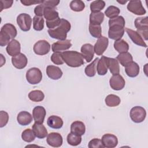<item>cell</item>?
<instances>
[{
  "label": "cell",
  "instance_id": "5b68a950",
  "mask_svg": "<svg viewBox=\"0 0 148 148\" xmlns=\"http://www.w3.org/2000/svg\"><path fill=\"white\" fill-rule=\"evenodd\" d=\"M26 79L27 82L31 84H38L42 79V72L38 68H31L26 73Z\"/></svg>",
  "mask_w": 148,
  "mask_h": 148
},
{
  "label": "cell",
  "instance_id": "9c48e42d",
  "mask_svg": "<svg viewBox=\"0 0 148 148\" xmlns=\"http://www.w3.org/2000/svg\"><path fill=\"white\" fill-rule=\"evenodd\" d=\"M109 27V38L115 40L121 39L124 34V27L120 25H112Z\"/></svg>",
  "mask_w": 148,
  "mask_h": 148
},
{
  "label": "cell",
  "instance_id": "ab89813d",
  "mask_svg": "<svg viewBox=\"0 0 148 148\" xmlns=\"http://www.w3.org/2000/svg\"><path fill=\"white\" fill-rule=\"evenodd\" d=\"M70 8L74 12H82L85 8V4L83 1L80 0L72 1L70 3Z\"/></svg>",
  "mask_w": 148,
  "mask_h": 148
},
{
  "label": "cell",
  "instance_id": "d4e9b609",
  "mask_svg": "<svg viewBox=\"0 0 148 148\" xmlns=\"http://www.w3.org/2000/svg\"><path fill=\"white\" fill-rule=\"evenodd\" d=\"M71 132L80 136L83 135L86 132L84 124L80 121H73L71 125Z\"/></svg>",
  "mask_w": 148,
  "mask_h": 148
},
{
  "label": "cell",
  "instance_id": "e0dca14e",
  "mask_svg": "<svg viewBox=\"0 0 148 148\" xmlns=\"http://www.w3.org/2000/svg\"><path fill=\"white\" fill-rule=\"evenodd\" d=\"M46 114V111L43 106H35L32 110V116L35 123L43 124Z\"/></svg>",
  "mask_w": 148,
  "mask_h": 148
},
{
  "label": "cell",
  "instance_id": "cb8c5ba5",
  "mask_svg": "<svg viewBox=\"0 0 148 148\" xmlns=\"http://www.w3.org/2000/svg\"><path fill=\"white\" fill-rule=\"evenodd\" d=\"M64 122L62 119L57 116L52 115L48 117L47 124L49 127L53 129H60L63 125Z\"/></svg>",
  "mask_w": 148,
  "mask_h": 148
},
{
  "label": "cell",
  "instance_id": "f5cc1de1",
  "mask_svg": "<svg viewBox=\"0 0 148 148\" xmlns=\"http://www.w3.org/2000/svg\"><path fill=\"white\" fill-rule=\"evenodd\" d=\"M43 1H31V0H24V1H20L21 3L24 5V6H31L32 5H35V4H40Z\"/></svg>",
  "mask_w": 148,
  "mask_h": 148
},
{
  "label": "cell",
  "instance_id": "d590c367",
  "mask_svg": "<svg viewBox=\"0 0 148 148\" xmlns=\"http://www.w3.org/2000/svg\"><path fill=\"white\" fill-rule=\"evenodd\" d=\"M66 140L69 145L73 146H76L80 144L82 142V136L71 132L67 135Z\"/></svg>",
  "mask_w": 148,
  "mask_h": 148
},
{
  "label": "cell",
  "instance_id": "db71d44e",
  "mask_svg": "<svg viewBox=\"0 0 148 148\" xmlns=\"http://www.w3.org/2000/svg\"><path fill=\"white\" fill-rule=\"evenodd\" d=\"M1 65L2 64V61L3 62V64H5V62H6V60H5V58L3 56V55L2 54H1Z\"/></svg>",
  "mask_w": 148,
  "mask_h": 148
},
{
  "label": "cell",
  "instance_id": "1f68e13d",
  "mask_svg": "<svg viewBox=\"0 0 148 148\" xmlns=\"http://www.w3.org/2000/svg\"><path fill=\"white\" fill-rule=\"evenodd\" d=\"M106 105L109 107H116L121 102L120 97L114 94H109L105 99Z\"/></svg>",
  "mask_w": 148,
  "mask_h": 148
},
{
  "label": "cell",
  "instance_id": "836d02e7",
  "mask_svg": "<svg viewBox=\"0 0 148 148\" xmlns=\"http://www.w3.org/2000/svg\"><path fill=\"white\" fill-rule=\"evenodd\" d=\"M28 98L31 101L33 102H41L45 98V94L40 90H32L28 94Z\"/></svg>",
  "mask_w": 148,
  "mask_h": 148
},
{
  "label": "cell",
  "instance_id": "74e56055",
  "mask_svg": "<svg viewBox=\"0 0 148 148\" xmlns=\"http://www.w3.org/2000/svg\"><path fill=\"white\" fill-rule=\"evenodd\" d=\"M88 29L91 35L95 38H99L102 36L101 25H92L90 24Z\"/></svg>",
  "mask_w": 148,
  "mask_h": 148
},
{
  "label": "cell",
  "instance_id": "4fadbf2b",
  "mask_svg": "<svg viewBox=\"0 0 148 148\" xmlns=\"http://www.w3.org/2000/svg\"><path fill=\"white\" fill-rule=\"evenodd\" d=\"M125 31L127 34H128L130 38L132 40L133 43L136 44V45H138L139 46H142L143 47H147V45L143 40V39L142 38V36L139 35V33H138L137 31H134L133 29H131L128 28H125Z\"/></svg>",
  "mask_w": 148,
  "mask_h": 148
},
{
  "label": "cell",
  "instance_id": "7c38bea8",
  "mask_svg": "<svg viewBox=\"0 0 148 148\" xmlns=\"http://www.w3.org/2000/svg\"><path fill=\"white\" fill-rule=\"evenodd\" d=\"M46 142L51 147H59L62 145L63 139L60 134L58 132H50L47 136Z\"/></svg>",
  "mask_w": 148,
  "mask_h": 148
},
{
  "label": "cell",
  "instance_id": "4dcf8cb0",
  "mask_svg": "<svg viewBox=\"0 0 148 148\" xmlns=\"http://www.w3.org/2000/svg\"><path fill=\"white\" fill-rule=\"evenodd\" d=\"M116 60L123 66H125L128 63L133 61V58H132V55L128 51L125 52V53H120L117 56Z\"/></svg>",
  "mask_w": 148,
  "mask_h": 148
},
{
  "label": "cell",
  "instance_id": "2e32d148",
  "mask_svg": "<svg viewBox=\"0 0 148 148\" xmlns=\"http://www.w3.org/2000/svg\"><path fill=\"white\" fill-rule=\"evenodd\" d=\"M27 58L23 53H20L18 55L12 57V63L17 69H21L24 68L27 66Z\"/></svg>",
  "mask_w": 148,
  "mask_h": 148
},
{
  "label": "cell",
  "instance_id": "f35d334b",
  "mask_svg": "<svg viewBox=\"0 0 148 148\" xmlns=\"http://www.w3.org/2000/svg\"><path fill=\"white\" fill-rule=\"evenodd\" d=\"M105 6V2L103 1L97 0L92 1L90 5L91 12H99Z\"/></svg>",
  "mask_w": 148,
  "mask_h": 148
},
{
  "label": "cell",
  "instance_id": "6da1fadb",
  "mask_svg": "<svg viewBox=\"0 0 148 148\" xmlns=\"http://www.w3.org/2000/svg\"><path fill=\"white\" fill-rule=\"evenodd\" d=\"M71 28V23L64 18L61 19L60 24L55 28L49 29L47 32L49 36L59 40H66L67 33L70 31Z\"/></svg>",
  "mask_w": 148,
  "mask_h": 148
},
{
  "label": "cell",
  "instance_id": "3957f363",
  "mask_svg": "<svg viewBox=\"0 0 148 148\" xmlns=\"http://www.w3.org/2000/svg\"><path fill=\"white\" fill-rule=\"evenodd\" d=\"M138 33L146 40L148 39V17H137L134 21Z\"/></svg>",
  "mask_w": 148,
  "mask_h": 148
},
{
  "label": "cell",
  "instance_id": "f1b7e54d",
  "mask_svg": "<svg viewBox=\"0 0 148 148\" xmlns=\"http://www.w3.org/2000/svg\"><path fill=\"white\" fill-rule=\"evenodd\" d=\"M43 16L46 20L50 21L54 20L59 17L58 13L56 10L55 8H45L43 13Z\"/></svg>",
  "mask_w": 148,
  "mask_h": 148
},
{
  "label": "cell",
  "instance_id": "277c9868",
  "mask_svg": "<svg viewBox=\"0 0 148 148\" xmlns=\"http://www.w3.org/2000/svg\"><path fill=\"white\" fill-rule=\"evenodd\" d=\"M130 116L132 121L140 123L145 120L146 116V111L143 107L136 106L131 109Z\"/></svg>",
  "mask_w": 148,
  "mask_h": 148
},
{
  "label": "cell",
  "instance_id": "816d5d0a",
  "mask_svg": "<svg viewBox=\"0 0 148 148\" xmlns=\"http://www.w3.org/2000/svg\"><path fill=\"white\" fill-rule=\"evenodd\" d=\"M45 9V7L42 4V2L40 4H39L38 5H37L34 9V13L35 14V16L42 17V16H43Z\"/></svg>",
  "mask_w": 148,
  "mask_h": 148
},
{
  "label": "cell",
  "instance_id": "7a4b0ae2",
  "mask_svg": "<svg viewBox=\"0 0 148 148\" xmlns=\"http://www.w3.org/2000/svg\"><path fill=\"white\" fill-rule=\"evenodd\" d=\"M62 56L64 61L71 67H79L84 63L81 53L76 51H65L62 53Z\"/></svg>",
  "mask_w": 148,
  "mask_h": 148
},
{
  "label": "cell",
  "instance_id": "ee69618b",
  "mask_svg": "<svg viewBox=\"0 0 148 148\" xmlns=\"http://www.w3.org/2000/svg\"><path fill=\"white\" fill-rule=\"evenodd\" d=\"M125 20L121 16H118L114 18H110L109 20V26L112 25H120L123 27H125Z\"/></svg>",
  "mask_w": 148,
  "mask_h": 148
},
{
  "label": "cell",
  "instance_id": "44dd1931",
  "mask_svg": "<svg viewBox=\"0 0 148 148\" xmlns=\"http://www.w3.org/2000/svg\"><path fill=\"white\" fill-rule=\"evenodd\" d=\"M32 130L34 131L36 137L39 139H43L48 135L47 131L43 124L35 122L32 126Z\"/></svg>",
  "mask_w": 148,
  "mask_h": 148
},
{
  "label": "cell",
  "instance_id": "5bb4252c",
  "mask_svg": "<svg viewBox=\"0 0 148 148\" xmlns=\"http://www.w3.org/2000/svg\"><path fill=\"white\" fill-rule=\"evenodd\" d=\"M102 143L104 147L114 148L118 144V139L116 136L112 134H105L101 138Z\"/></svg>",
  "mask_w": 148,
  "mask_h": 148
},
{
  "label": "cell",
  "instance_id": "e575fe53",
  "mask_svg": "<svg viewBox=\"0 0 148 148\" xmlns=\"http://www.w3.org/2000/svg\"><path fill=\"white\" fill-rule=\"evenodd\" d=\"M99 60V58H96L90 64L86 66L84 69V72L88 77H93L96 73L97 64Z\"/></svg>",
  "mask_w": 148,
  "mask_h": 148
},
{
  "label": "cell",
  "instance_id": "f546056e",
  "mask_svg": "<svg viewBox=\"0 0 148 148\" xmlns=\"http://www.w3.org/2000/svg\"><path fill=\"white\" fill-rule=\"evenodd\" d=\"M113 46L114 49L119 53L127 52L129 49V45L127 42L121 39L115 40Z\"/></svg>",
  "mask_w": 148,
  "mask_h": 148
},
{
  "label": "cell",
  "instance_id": "7bdbcfd3",
  "mask_svg": "<svg viewBox=\"0 0 148 148\" xmlns=\"http://www.w3.org/2000/svg\"><path fill=\"white\" fill-rule=\"evenodd\" d=\"M50 59L51 61L56 65H62L64 62L61 52H54L51 54Z\"/></svg>",
  "mask_w": 148,
  "mask_h": 148
},
{
  "label": "cell",
  "instance_id": "8fae6325",
  "mask_svg": "<svg viewBox=\"0 0 148 148\" xmlns=\"http://www.w3.org/2000/svg\"><path fill=\"white\" fill-rule=\"evenodd\" d=\"M109 84L110 87L116 91L122 90L125 84V82L123 77L119 74L113 75L109 80Z\"/></svg>",
  "mask_w": 148,
  "mask_h": 148
},
{
  "label": "cell",
  "instance_id": "83f0119b",
  "mask_svg": "<svg viewBox=\"0 0 148 148\" xmlns=\"http://www.w3.org/2000/svg\"><path fill=\"white\" fill-rule=\"evenodd\" d=\"M104 20V14L101 12H91L90 14V24L101 25Z\"/></svg>",
  "mask_w": 148,
  "mask_h": 148
},
{
  "label": "cell",
  "instance_id": "bcb514c9",
  "mask_svg": "<svg viewBox=\"0 0 148 148\" xmlns=\"http://www.w3.org/2000/svg\"><path fill=\"white\" fill-rule=\"evenodd\" d=\"M89 148H103L104 146L101 139L98 138H94L91 139L88 144Z\"/></svg>",
  "mask_w": 148,
  "mask_h": 148
},
{
  "label": "cell",
  "instance_id": "f6af8a7d",
  "mask_svg": "<svg viewBox=\"0 0 148 148\" xmlns=\"http://www.w3.org/2000/svg\"><path fill=\"white\" fill-rule=\"evenodd\" d=\"M11 39L10 36L6 32L0 31V46L3 47L6 45H8L10 42Z\"/></svg>",
  "mask_w": 148,
  "mask_h": 148
},
{
  "label": "cell",
  "instance_id": "60d3db41",
  "mask_svg": "<svg viewBox=\"0 0 148 148\" xmlns=\"http://www.w3.org/2000/svg\"><path fill=\"white\" fill-rule=\"evenodd\" d=\"M33 28L35 31H42L44 28V18L42 17L35 16L33 17Z\"/></svg>",
  "mask_w": 148,
  "mask_h": 148
},
{
  "label": "cell",
  "instance_id": "ac0fdd59",
  "mask_svg": "<svg viewBox=\"0 0 148 148\" xmlns=\"http://www.w3.org/2000/svg\"><path fill=\"white\" fill-rule=\"evenodd\" d=\"M6 50L7 53L12 57L18 55L20 53L21 50V45L20 42L14 39H12L7 45Z\"/></svg>",
  "mask_w": 148,
  "mask_h": 148
},
{
  "label": "cell",
  "instance_id": "484cf974",
  "mask_svg": "<svg viewBox=\"0 0 148 148\" xmlns=\"http://www.w3.org/2000/svg\"><path fill=\"white\" fill-rule=\"evenodd\" d=\"M108 69L106 57L102 56L101 58L99 59L97 64L96 70L97 73L100 76L105 75L108 72Z\"/></svg>",
  "mask_w": 148,
  "mask_h": 148
},
{
  "label": "cell",
  "instance_id": "4316f807",
  "mask_svg": "<svg viewBox=\"0 0 148 148\" xmlns=\"http://www.w3.org/2000/svg\"><path fill=\"white\" fill-rule=\"evenodd\" d=\"M108 68L110 73L113 75L119 74L120 72V66L118 61L116 58L106 57Z\"/></svg>",
  "mask_w": 148,
  "mask_h": 148
},
{
  "label": "cell",
  "instance_id": "ffe728a7",
  "mask_svg": "<svg viewBox=\"0 0 148 148\" xmlns=\"http://www.w3.org/2000/svg\"><path fill=\"white\" fill-rule=\"evenodd\" d=\"M46 71L47 76L53 80H58L62 77L63 74L61 69L54 65H48Z\"/></svg>",
  "mask_w": 148,
  "mask_h": 148
},
{
  "label": "cell",
  "instance_id": "7dc6e473",
  "mask_svg": "<svg viewBox=\"0 0 148 148\" xmlns=\"http://www.w3.org/2000/svg\"><path fill=\"white\" fill-rule=\"evenodd\" d=\"M9 120V114L7 112L1 110L0 112V127L2 128L5 126Z\"/></svg>",
  "mask_w": 148,
  "mask_h": 148
},
{
  "label": "cell",
  "instance_id": "c3c4849f",
  "mask_svg": "<svg viewBox=\"0 0 148 148\" xmlns=\"http://www.w3.org/2000/svg\"><path fill=\"white\" fill-rule=\"evenodd\" d=\"M59 3L60 1L58 0H46L42 1V4L45 8H55V7H56Z\"/></svg>",
  "mask_w": 148,
  "mask_h": 148
},
{
  "label": "cell",
  "instance_id": "681fc988",
  "mask_svg": "<svg viewBox=\"0 0 148 148\" xmlns=\"http://www.w3.org/2000/svg\"><path fill=\"white\" fill-rule=\"evenodd\" d=\"M61 19L60 17L57 18V19L53 20V21H46V26L49 29H53L56 28L57 27H58L61 23Z\"/></svg>",
  "mask_w": 148,
  "mask_h": 148
},
{
  "label": "cell",
  "instance_id": "7402d4cb",
  "mask_svg": "<svg viewBox=\"0 0 148 148\" xmlns=\"http://www.w3.org/2000/svg\"><path fill=\"white\" fill-rule=\"evenodd\" d=\"M125 71L128 76L135 77L139 75L140 68L136 62L132 61L125 66Z\"/></svg>",
  "mask_w": 148,
  "mask_h": 148
},
{
  "label": "cell",
  "instance_id": "f907efd6",
  "mask_svg": "<svg viewBox=\"0 0 148 148\" xmlns=\"http://www.w3.org/2000/svg\"><path fill=\"white\" fill-rule=\"evenodd\" d=\"M13 1L12 0H0L1 5V12L3 9L10 8L13 5Z\"/></svg>",
  "mask_w": 148,
  "mask_h": 148
},
{
  "label": "cell",
  "instance_id": "30bf717a",
  "mask_svg": "<svg viewBox=\"0 0 148 148\" xmlns=\"http://www.w3.org/2000/svg\"><path fill=\"white\" fill-rule=\"evenodd\" d=\"M108 45V39L104 36H101L98 39L94 46V53L98 56H102L105 51L106 50Z\"/></svg>",
  "mask_w": 148,
  "mask_h": 148
},
{
  "label": "cell",
  "instance_id": "603a6c76",
  "mask_svg": "<svg viewBox=\"0 0 148 148\" xmlns=\"http://www.w3.org/2000/svg\"><path fill=\"white\" fill-rule=\"evenodd\" d=\"M32 115L27 111H21L17 114V120L18 123L21 125H29L32 121Z\"/></svg>",
  "mask_w": 148,
  "mask_h": 148
},
{
  "label": "cell",
  "instance_id": "ba28073f",
  "mask_svg": "<svg viewBox=\"0 0 148 148\" xmlns=\"http://www.w3.org/2000/svg\"><path fill=\"white\" fill-rule=\"evenodd\" d=\"M127 8L128 11L136 15H144L146 13V11L143 8L140 1H130Z\"/></svg>",
  "mask_w": 148,
  "mask_h": 148
},
{
  "label": "cell",
  "instance_id": "b9f144b4",
  "mask_svg": "<svg viewBox=\"0 0 148 148\" xmlns=\"http://www.w3.org/2000/svg\"><path fill=\"white\" fill-rule=\"evenodd\" d=\"M120 12V10L119 8L115 6H109L107 8L106 10L105 11V14L106 17L112 18L115 17H117L119 16V13Z\"/></svg>",
  "mask_w": 148,
  "mask_h": 148
},
{
  "label": "cell",
  "instance_id": "d6a6232c",
  "mask_svg": "<svg viewBox=\"0 0 148 148\" xmlns=\"http://www.w3.org/2000/svg\"><path fill=\"white\" fill-rule=\"evenodd\" d=\"M1 31H2L8 34L10 36L12 40L14 39L17 34V29L14 25L10 23H6L4 24L1 28Z\"/></svg>",
  "mask_w": 148,
  "mask_h": 148
},
{
  "label": "cell",
  "instance_id": "d6986e66",
  "mask_svg": "<svg viewBox=\"0 0 148 148\" xmlns=\"http://www.w3.org/2000/svg\"><path fill=\"white\" fill-rule=\"evenodd\" d=\"M72 46L71 40L66 39L64 40H58L53 43L51 45V49L53 52H61L69 49Z\"/></svg>",
  "mask_w": 148,
  "mask_h": 148
},
{
  "label": "cell",
  "instance_id": "52a82bcc",
  "mask_svg": "<svg viewBox=\"0 0 148 148\" xmlns=\"http://www.w3.org/2000/svg\"><path fill=\"white\" fill-rule=\"evenodd\" d=\"M50 43L45 40H39L34 45V53L39 56H43L49 53L50 50Z\"/></svg>",
  "mask_w": 148,
  "mask_h": 148
},
{
  "label": "cell",
  "instance_id": "8992f818",
  "mask_svg": "<svg viewBox=\"0 0 148 148\" xmlns=\"http://www.w3.org/2000/svg\"><path fill=\"white\" fill-rule=\"evenodd\" d=\"M17 23L23 31H28L31 27L32 18L27 13H21L17 17Z\"/></svg>",
  "mask_w": 148,
  "mask_h": 148
},
{
  "label": "cell",
  "instance_id": "9a60e30c",
  "mask_svg": "<svg viewBox=\"0 0 148 148\" xmlns=\"http://www.w3.org/2000/svg\"><path fill=\"white\" fill-rule=\"evenodd\" d=\"M81 54L87 62H90L92 60L94 55V46L90 43H86L81 47Z\"/></svg>",
  "mask_w": 148,
  "mask_h": 148
},
{
  "label": "cell",
  "instance_id": "8d00e7d4",
  "mask_svg": "<svg viewBox=\"0 0 148 148\" xmlns=\"http://www.w3.org/2000/svg\"><path fill=\"white\" fill-rule=\"evenodd\" d=\"M35 135L32 131V130H31L29 128L25 129L22 132L21 134V138L22 139L28 143H30L32 141H34L35 139Z\"/></svg>",
  "mask_w": 148,
  "mask_h": 148
},
{
  "label": "cell",
  "instance_id": "11a10c76",
  "mask_svg": "<svg viewBox=\"0 0 148 148\" xmlns=\"http://www.w3.org/2000/svg\"><path fill=\"white\" fill-rule=\"evenodd\" d=\"M117 2H119V3H121V4H122V5H124V4H125V3H127V1H117Z\"/></svg>",
  "mask_w": 148,
  "mask_h": 148
}]
</instances>
